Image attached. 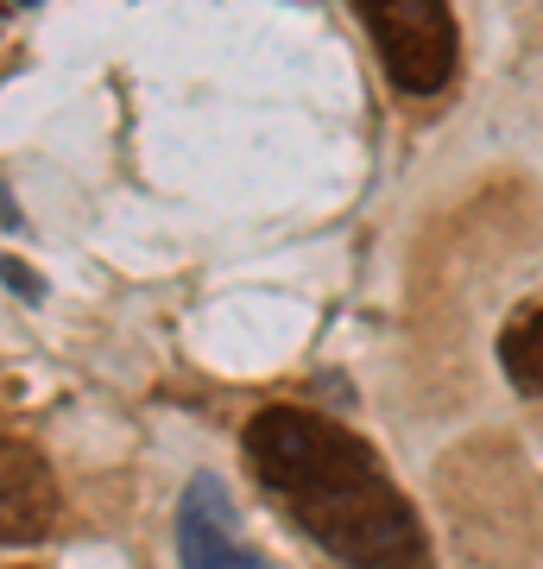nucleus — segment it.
<instances>
[{
    "label": "nucleus",
    "instance_id": "1",
    "mask_svg": "<svg viewBox=\"0 0 543 569\" xmlns=\"http://www.w3.org/2000/svg\"><path fill=\"white\" fill-rule=\"evenodd\" d=\"M241 443L260 488L329 557L354 569H430V538L418 512L354 430L303 406H265Z\"/></svg>",
    "mask_w": 543,
    "mask_h": 569
},
{
    "label": "nucleus",
    "instance_id": "2",
    "mask_svg": "<svg viewBox=\"0 0 543 569\" xmlns=\"http://www.w3.org/2000/svg\"><path fill=\"white\" fill-rule=\"evenodd\" d=\"M354 13L373 32L385 82L399 96H443L449 82H455L462 39H455L449 0H354Z\"/></svg>",
    "mask_w": 543,
    "mask_h": 569
},
{
    "label": "nucleus",
    "instance_id": "3",
    "mask_svg": "<svg viewBox=\"0 0 543 569\" xmlns=\"http://www.w3.org/2000/svg\"><path fill=\"white\" fill-rule=\"evenodd\" d=\"M178 563L183 569H272L265 550L247 545L241 512L215 475H197L178 500Z\"/></svg>",
    "mask_w": 543,
    "mask_h": 569
},
{
    "label": "nucleus",
    "instance_id": "4",
    "mask_svg": "<svg viewBox=\"0 0 543 569\" xmlns=\"http://www.w3.org/2000/svg\"><path fill=\"white\" fill-rule=\"evenodd\" d=\"M58 512L63 500L44 456L26 449L20 437H7L0 443V531H7V545H39L44 531L58 526Z\"/></svg>",
    "mask_w": 543,
    "mask_h": 569
},
{
    "label": "nucleus",
    "instance_id": "5",
    "mask_svg": "<svg viewBox=\"0 0 543 569\" xmlns=\"http://www.w3.org/2000/svg\"><path fill=\"white\" fill-rule=\"evenodd\" d=\"M500 367L512 373V387L543 392V305L524 310L519 323L500 336Z\"/></svg>",
    "mask_w": 543,
    "mask_h": 569
},
{
    "label": "nucleus",
    "instance_id": "6",
    "mask_svg": "<svg viewBox=\"0 0 543 569\" xmlns=\"http://www.w3.org/2000/svg\"><path fill=\"white\" fill-rule=\"evenodd\" d=\"M7 284H13V298H26V305H39V298H44L39 272H26L20 260H7Z\"/></svg>",
    "mask_w": 543,
    "mask_h": 569
},
{
    "label": "nucleus",
    "instance_id": "7",
    "mask_svg": "<svg viewBox=\"0 0 543 569\" xmlns=\"http://www.w3.org/2000/svg\"><path fill=\"white\" fill-rule=\"evenodd\" d=\"M13 7H39V0H13Z\"/></svg>",
    "mask_w": 543,
    "mask_h": 569
}]
</instances>
